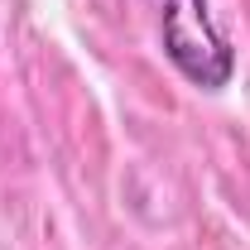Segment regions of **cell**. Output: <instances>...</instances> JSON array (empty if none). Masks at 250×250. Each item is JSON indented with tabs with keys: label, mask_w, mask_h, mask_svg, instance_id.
Here are the masks:
<instances>
[{
	"label": "cell",
	"mask_w": 250,
	"mask_h": 250,
	"mask_svg": "<svg viewBox=\"0 0 250 250\" xmlns=\"http://www.w3.org/2000/svg\"><path fill=\"white\" fill-rule=\"evenodd\" d=\"M159 43L164 58L202 92H221L236 77V48L221 34L212 0H159Z\"/></svg>",
	"instance_id": "obj_1"
}]
</instances>
